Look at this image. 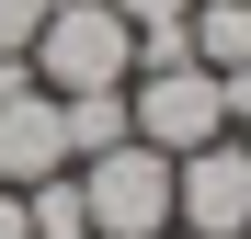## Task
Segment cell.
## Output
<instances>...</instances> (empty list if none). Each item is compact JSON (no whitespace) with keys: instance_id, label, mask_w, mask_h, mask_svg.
Wrapping results in <instances>:
<instances>
[{"instance_id":"1","label":"cell","mask_w":251,"mask_h":239,"mask_svg":"<svg viewBox=\"0 0 251 239\" xmlns=\"http://www.w3.org/2000/svg\"><path fill=\"white\" fill-rule=\"evenodd\" d=\"M23 57H34L46 91H126L137 80V23L114 0H46V23H34Z\"/></svg>"},{"instance_id":"2","label":"cell","mask_w":251,"mask_h":239,"mask_svg":"<svg viewBox=\"0 0 251 239\" xmlns=\"http://www.w3.org/2000/svg\"><path fill=\"white\" fill-rule=\"evenodd\" d=\"M126 126H137L160 159H183V148H205V137H228V80L205 68V57L137 68V80H126Z\"/></svg>"},{"instance_id":"3","label":"cell","mask_w":251,"mask_h":239,"mask_svg":"<svg viewBox=\"0 0 251 239\" xmlns=\"http://www.w3.org/2000/svg\"><path fill=\"white\" fill-rule=\"evenodd\" d=\"M172 228L183 239H251V148L205 137L172 159Z\"/></svg>"},{"instance_id":"4","label":"cell","mask_w":251,"mask_h":239,"mask_svg":"<svg viewBox=\"0 0 251 239\" xmlns=\"http://www.w3.org/2000/svg\"><path fill=\"white\" fill-rule=\"evenodd\" d=\"M80 205H92V239L103 228H172V159L149 137H114L103 159H80Z\"/></svg>"},{"instance_id":"5","label":"cell","mask_w":251,"mask_h":239,"mask_svg":"<svg viewBox=\"0 0 251 239\" xmlns=\"http://www.w3.org/2000/svg\"><path fill=\"white\" fill-rule=\"evenodd\" d=\"M46 171H69V114H57V91L34 80V91H12L0 103V182H46Z\"/></svg>"},{"instance_id":"6","label":"cell","mask_w":251,"mask_h":239,"mask_svg":"<svg viewBox=\"0 0 251 239\" xmlns=\"http://www.w3.org/2000/svg\"><path fill=\"white\" fill-rule=\"evenodd\" d=\"M183 46L217 68V80H240L251 68V0H194V12H183Z\"/></svg>"},{"instance_id":"7","label":"cell","mask_w":251,"mask_h":239,"mask_svg":"<svg viewBox=\"0 0 251 239\" xmlns=\"http://www.w3.org/2000/svg\"><path fill=\"white\" fill-rule=\"evenodd\" d=\"M57 114H69V171L103 159L114 137H137V126H126V91H57Z\"/></svg>"},{"instance_id":"8","label":"cell","mask_w":251,"mask_h":239,"mask_svg":"<svg viewBox=\"0 0 251 239\" xmlns=\"http://www.w3.org/2000/svg\"><path fill=\"white\" fill-rule=\"evenodd\" d=\"M23 217H34V239H92V205H80V171H46V182H23Z\"/></svg>"},{"instance_id":"9","label":"cell","mask_w":251,"mask_h":239,"mask_svg":"<svg viewBox=\"0 0 251 239\" xmlns=\"http://www.w3.org/2000/svg\"><path fill=\"white\" fill-rule=\"evenodd\" d=\"M34 23H46V0H0V46H34Z\"/></svg>"},{"instance_id":"10","label":"cell","mask_w":251,"mask_h":239,"mask_svg":"<svg viewBox=\"0 0 251 239\" xmlns=\"http://www.w3.org/2000/svg\"><path fill=\"white\" fill-rule=\"evenodd\" d=\"M12 91H34V57H23V46H0V103H12Z\"/></svg>"},{"instance_id":"11","label":"cell","mask_w":251,"mask_h":239,"mask_svg":"<svg viewBox=\"0 0 251 239\" xmlns=\"http://www.w3.org/2000/svg\"><path fill=\"white\" fill-rule=\"evenodd\" d=\"M228 137H240V148H251V68H240V80H228Z\"/></svg>"},{"instance_id":"12","label":"cell","mask_w":251,"mask_h":239,"mask_svg":"<svg viewBox=\"0 0 251 239\" xmlns=\"http://www.w3.org/2000/svg\"><path fill=\"white\" fill-rule=\"evenodd\" d=\"M0 239H34V217H23V194L0 182Z\"/></svg>"},{"instance_id":"13","label":"cell","mask_w":251,"mask_h":239,"mask_svg":"<svg viewBox=\"0 0 251 239\" xmlns=\"http://www.w3.org/2000/svg\"><path fill=\"white\" fill-rule=\"evenodd\" d=\"M103 239H172V228H103Z\"/></svg>"}]
</instances>
